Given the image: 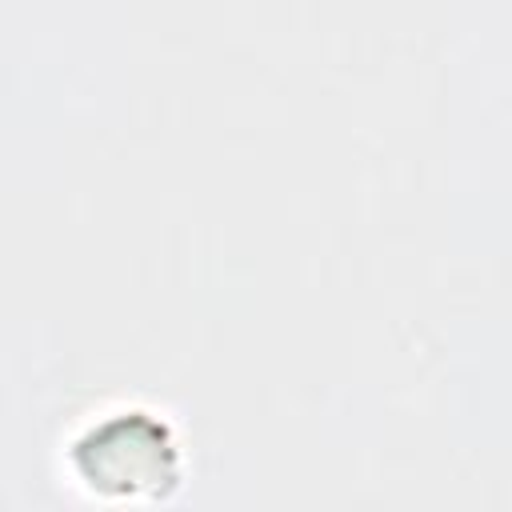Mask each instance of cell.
Listing matches in <instances>:
<instances>
[{"label": "cell", "mask_w": 512, "mask_h": 512, "mask_svg": "<svg viewBox=\"0 0 512 512\" xmlns=\"http://www.w3.org/2000/svg\"><path fill=\"white\" fill-rule=\"evenodd\" d=\"M80 472L104 492H160L172 472V448L164 424L144 412L100 424L76 452Z\"/></svg>", "instance_id": "obj_1"}]
</instances>
